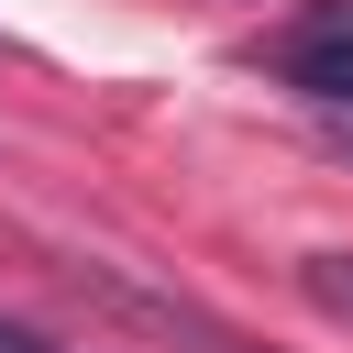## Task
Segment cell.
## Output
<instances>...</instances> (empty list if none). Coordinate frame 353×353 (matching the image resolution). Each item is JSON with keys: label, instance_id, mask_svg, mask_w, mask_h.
Instances as JSON below:
<instances>
[{"label": "cell", "instance_id": "cell-1", "mask_svg": "<svg viewBox=\"0 0 353 353\" xmlns=\"http://www.w3.org/2000/svg\"><path fill=\"white\" fill-rule=\"evenodd\" d=\"M298 287H309L331 320H353V254H309V265H298Z\"/></svg>", "mask_w": 353, "mask_h": 353}, {"label": "cell", "instance_id": "cell-3", "mask_svg": "<svg viewBox=\"0 0 353 353\" xmlns=\"http://www.w3.org/2000/svg\"><path fill=\"white\" fill-rule=\"evenodd\" d=\"M331 143H342V154H353V110H331Z\"/></svg>", "mask_w": 353, "mask_h": 353}, {"label": "cell", "instance_id": "cell-2", "mask_svg": "<svg viewBox=\"0 0 353 353\" xmlns=\"http://www.w3.org/2000/svg\"><path fill=\"white\" fill-rule=\"evenodd\" d=\"M0 353H66V342H44L33 320H11V309H0Z\"/></svg>", "mask_w": 353, "mask_h": 353}]
</instances>
